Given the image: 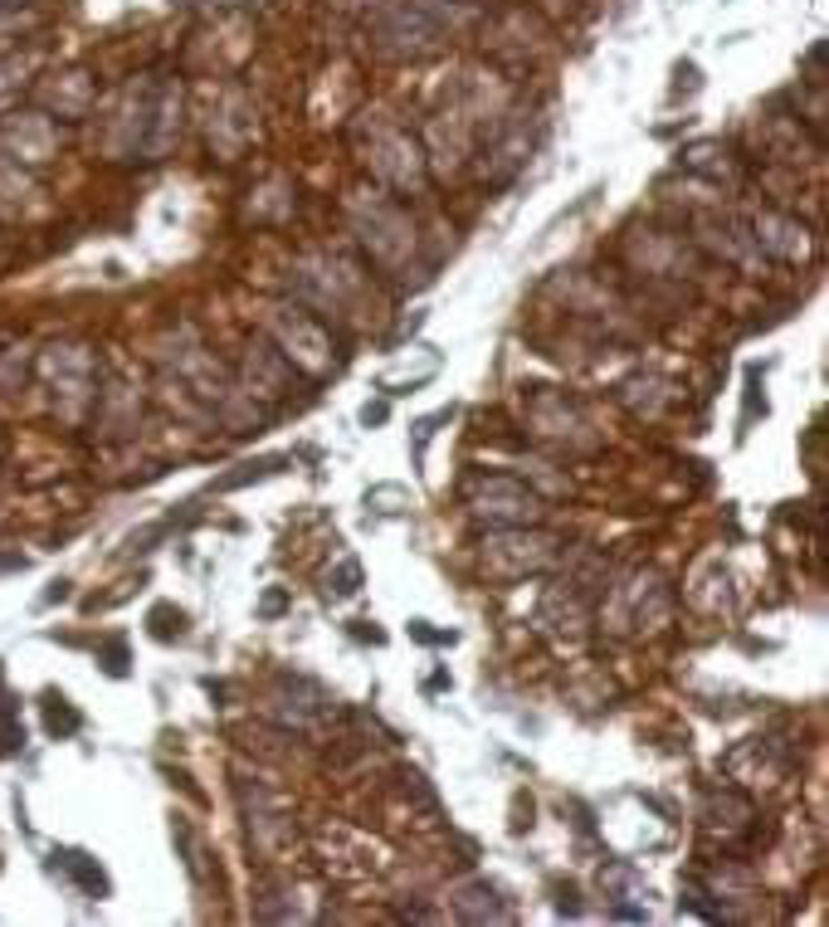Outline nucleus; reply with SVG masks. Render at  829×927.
<instances>
[{
    "instance_id": "f257e3e1",
    "label": "nucleus",
    "mask_w": 829,
    "mask_h": 927,
    "mask_svg": "<svg viewBox=\"0 0 829 927\" xmlns=\"http://www.w3.org/2000/svg\"><path fill=\"white\" fill-rule=\"evenodd\" d=\"M59 859H64V869L83 883V893H93V899H103V893H108V873H103L98 864L88 859V854H59Z\"/></svg>"
},
{
    "instance_id": "f03ea898",
    "label": "nucleus",
    "mask_w": 829,
    "mask_h": 927,
    "mask_svg": "<svg viewBox=\"0 0 829 927\" xmlns=\"http://www.w3.org/2000/svg\"><path fill=\"white\" fill-rule=\"evenodd\" d=\"M45 723H49V733H79V723H83V717L73 713V708L64 703V698H55V693H49V698H45Z\"/></svg>"
},
{
    "instance_id": "7ed1b4c3",
    "label": "nucleus",
    "mask_w": 829,
    "mask_h": 927,
    "mask_svg": "<svg viewBox=\"0 0 829 927\" xmlns=\"http://www.w3.org/2000/svg\"><path fill=\"white\" fill-rule=\"evenodd\" d=\"M283 460H259V464H245L239 474H229V478H220L215 488H239V484H249V478H269V474H279Z\"/></svg>"
},
{
    "instance_id": "20e7f679",
    "label": "nucleus",
    "mask_w": 829,
    "mask_h": 927,
    "mask_svg": "<svg viewBox=\"0 0 829 927\" xmlns=\"http://www.w3.org/2000/svg\"><path fill=\"white\" fill-rule=\"evenodd\" d=\"M181 630H186L181 610H171V606H156L152 610V634H156V640H171V634H181Z\"/></svg>"
},
{
    "instance_id": "39448f33",
    "label": "nucleus",
    "mask_w": 829,
    "mask_h": 927,
    "mask_svg": "<svg viewBox=\"0 0 829 927\" xmlns=\"http://www.w3.org/2000/svg\"><path fill=\"white\" fill-rule=\"evenodd\" d=\"M356 586H362V567H356V561H342L337 577H332V591H337V596H356Z\"/></svg>"
},
{
    "instance_id": "423d86ee",
    "label": "nucleus",
    "mask_w": 829,
    "mask_h": 927,
    "mask_svg": "<svg viewBox=\"0 0 829 927\" xmlns=\"http://www.w3.org/2000/svg\"><path fill=\"white\" fill-rule=\"evenodd\" d=\"M103 669H108L112 679H122V674H128V644L108 640V650H103Z\"/></svg>"
},
{
    "instance_id": "0eeeda50",
    "label": "nucleus",
    "mask_w": 829,
    "mask_h": 927,
    "mask_svg": "<svg viewBox=\"0 0 829 927\" xmlns=\"http://www.w3.org/2000/svg\"><path fill=\"white\" fill-rule=\"evenodd\" d=\"M362 420H366V425H381V420H386V405H366Z\"/></svg>"
},
{
    "instance_id": "6e6552de",
    "label": "nucleus",
    "mask_w": 829,
    "mask_h": 927,
    "mask_svg": "<svg viewBox=\"0 0 829 927\" xmlns=\"http://www.w3.org/2000/svg\"><path fill=\"white\" fill-rule=\"evenodd\" d=\"M0 5H25V0H0Z\"/></svg>"
},
{
    "instance_id": "1a4fd4ad",
    "label": "nucleus",
    "mask_w": 829,
    "mask_h": 927,
    "mask_svg": "<svg viewBox=\"0 0 829 927\" xmlns=\"http://www.w3.org/2000/svg\"><path fill=\"white\" fill-rule=\"evenodd\" d=\"M0 454H5V440H0Z\"/></svg>"
}]
</instances>
